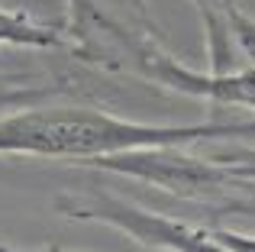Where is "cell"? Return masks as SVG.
<instances>
[{"instance_id": "cell-1", "label": "cell", "mask_w": 255, "mask_h": 252, "mask_svg": "<svg viewBox=\"0 0 255 252\" xmlns=\"http://www.w3.org/2000/svg\"><path fill=\"white\" fill-rule=\"evenodd\" d=\"M255 136V120L233 123H139L123 120L97 107H68V104H32L16 114L0 117V155H39L71 158L84 165L87 158L113 155L142 145H194L207 139Z\"/></svg>"}, {"instance_id": "cell-2", "label": "cell", "mask_w": 255, "mask_h": 252, "mask_svg": "<svg viewBox=\"0 0 255 252\" xmlns=\"http://www.w3.org/2000/svg\"><path fill=\"white\" fill-rule=\"evenodd\" d=\"M84 165L113 175L132 178V181L152 184L165 194L187 201L194 207L213 210L226 201V194L236 184V171L217 158H200L184 152V145H142V149H123L113 155L87 158Z\"/></svg>"}, {"instance_id": "cell-3", "label": "cell", "mask_w": 255, "mask_h": 252, "mask_svg": "<svg viewBox=\"0 0 255 252\" xmlns=\"http://www.w3.org/2000/svg\"><path fill=\"white\" fill-rule=\"evenodd\" d=\"M58 214L71 220H87V223H104L139 246L162 249V252H233L213 236V227H197V223L165 217L155 210H145L139 204L120 201L110 194H97L94 201H78V197H58Z\"/></svg>"}, {"instance_id": "cell-4", "label": "cell", "mask_w": 255, "mask_h": 252, "mask_svg": "<svg viewBox=\"0 0 255 252\" xmlns=\"http://www.w3.org/2000/svg\"><path fill=\"white\" fill-rule=\"evenodd\" d=\"M0 45L13 49H39V52H68L62 23H39L29 13H13L0 6Z\"/></svg>"}, {"instance_id": "cell-5", "label": "cell", "mask_w": 255, "mask_h": 252, "mask_svg": "<svg viewBox=\"0 0 255 252\" xmlns=\"http://www.w3.org/2000/svg\"><path fill=\"white\" fill-rule=\"evenodd\" d=\"M217 217H252L255 220V175H236L226 201L213 210Z\"/></svg>"}, {"instance_id": "cell-6", "label": "cell", "mask_w": 255, "mask_h": 252, "mask_svg": "<svg viewBox=\"0 0 255 252\" xmlns=\"http://www.w3.org/2000/svg\"><path fill=\"white\" fill-rule=\"evenodd\" d=\"M210 158H217V162L230 165L236 175H255V149H249V145H236V149L213 152Z\"/></svg>"}, {"instance_id": "cell-7", "label": "cell", "mask_w": 255, "mask_h": 252, "mask_svg": "<svg viewBox=\"0 0 255 252\" xmlns=\"http://www.w3.org/2000/svg\"><path fill=\"white\" fill-rule=\"evenodd\" d=\"M213 236L223 243L226 249L233 252H255V236L249 233H239V230H223V227H213Z\"/></svg>"}, {"instance_id": "cell-8", "label": "cell", "mask_w": 255, "mask_h": 252, "mask_svg": "<svg viewBox=\"0 0 255 252\" xmlns=\"http://www.w3.org/2000/svg\"><path fill=\"white\" fill-rule=\"evenodd\" d=\"M191 3L197 6V13H200V26L220 23V19H226V13H230V0H191Z\"/></svg>"}, {"instance_id": "cell-9", "label": "cell", "mask_w": 255, "mask_h": 252, "mask_svg": "<svg viewBox=\"0 0 255 252\" xmlns=\"http://www.w3.org/2000/svg\"><path fill=\"white\" fill-rule=\"evenodd\" d=\"M126 6H129V10H136L139 16H145V0H123Z\"/></svg>"}, {"instance_id": "cell-10", "label": "cell", "mask_w": 255, "mask_h": 252, "mask_svg": "<svg viewBox=\"0 0 255 252\" xmlns=\"http://www.w3.org/2000/svg\"><path fill=\"white\" fill-rule=\"evenodd\" d=\"M0 252H16V249H10V246H0Z\"/></svg>"}]
</instances>
